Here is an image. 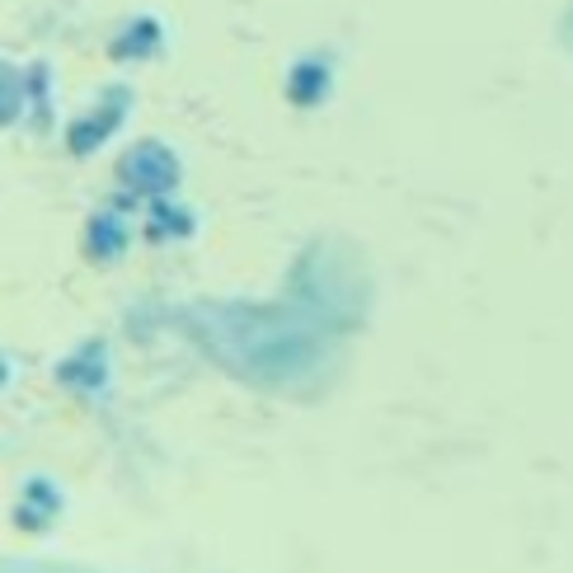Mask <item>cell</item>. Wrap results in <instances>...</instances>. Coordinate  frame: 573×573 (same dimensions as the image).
<instances>
[]
</instances>
